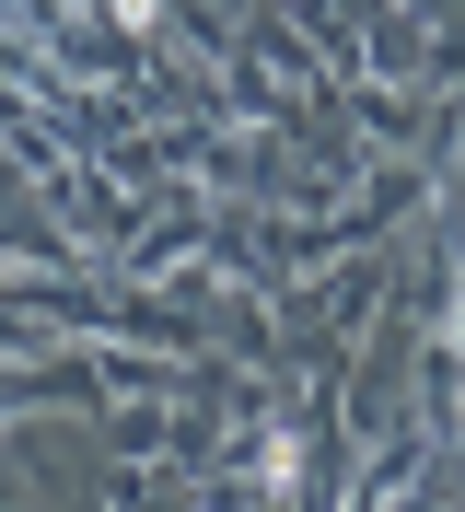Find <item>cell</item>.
<instances>
[{
  "mask_svg": "<svg viewBox=\"0 0 465 512\" xmlns=\"http://www.w3.org/2000/svg\"><path fill=\"white\" fill-rule=\"evenodd\" d=\"M256 478H268V489H291V478H303V443H291V431H268V454H256Z\"/></svg>",
  "mask_w": 465,
  "mask_h": 512,
  "instance_id": "obj_1",
  "label": "cell"
},
{
  "mask_svg": "<svg viewBox=\"0 0 465 512\" xmlns=\"http://www.w3.org/2000/svg\"><path fill=\"white\" fill-rule=\"evenodd\" d=\"M117 24H128V35H152V24H163V0H117Z\"/></svg>",
  "mask_w": 465,
  "mask_h": 512,
  "instance_id": "obj_2",
  "label": "cell"
},
{
  "mask_svg": "<svg viewBox=\"0 0 465 512\" xmlns=\"http://www.w3.org/2000/svg\"><path fill=\"white\" fill-rule=\"evenodd\" d=\"M454 361H465V303H454Z\"/></svg>",
  "mask_w": 465,
  "mask_h": 512,
  "instance_id": "obj_3",
  "label": "cell"
}]
</instances>
